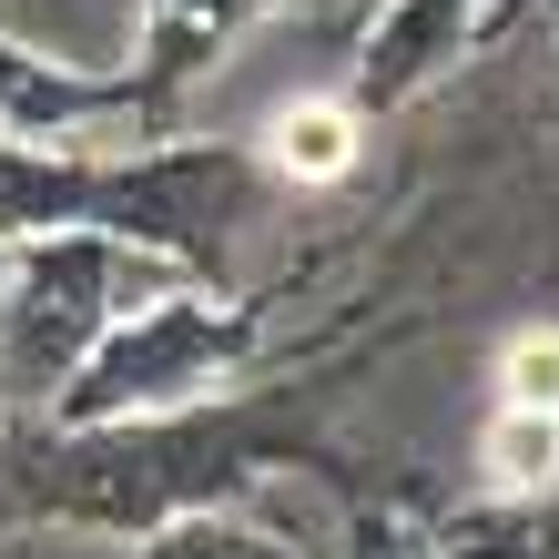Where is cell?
Listing matches in <instances>:
<instances>
[{
  "mask_svg": "<svg viewBox=\"0 0 559 559\" xmlns=\"http://www.w3.org/2000/svg\"><path fill=\"white\" fill-rule=\"evenodd\" d=\"M275 163H285L295 183H325V174H346V163H356L346 112H336V103H306V112H285V122H275Z\"/></svg>",
  "mask_w": 559,
  "mask_h": 559,
  "instance_id": "cell-1",
  "label": "cell"
},
{
  "mask_svg": "<svg viewBox=\"0 0 559 559\" xmlns=\"http://www.w3.org/2000/svg\"><path fill=\"white\" fill-rule=\"evenodd\" d=\"M509 407H559V336L509 346Z\"/></svg>",
  "mask_w": 559,
  "mask_h": 559,
  "instance_id": "cell-2",
  "label": "cell"
}]
</instances>
